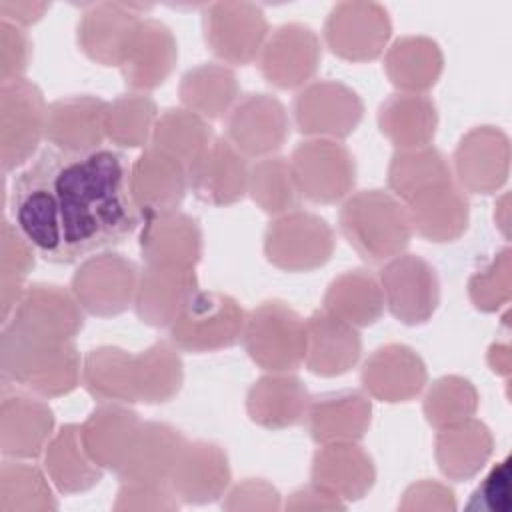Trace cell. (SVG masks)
Wrapping results in <instances>:
<instances>
[{"instance_id": "1", "label": "cell", "mask_w": 512, "mask_h": 512, "mask_svg": "<svg viewBox=\"0 0 512 512\" xmlns=\"http://www.w3.org/2000/svg\"><path fill=\"white\" fill-rule=\"evenodd\" d=\"M128 178L130 164L116 150L44 148L12 182L14 226L50 264H72L118 246L142 224Z\"/></svg>"}, {"instance_id": "2", "label": "cell", "mask_w": 512, "mask_h": 512, "mask_svg": "<svg viewBox=\"0 0 512 512\" xmlns=\"http://www.w3.org/2000/svg\"><path fill=\"white\" fill-rule=\"evenodd\" d=\"M82 368L72 340H44L10 324L2 330V380L42 396H62L78 386Z\"/></svg>"}, {"instance_id": "3", "label": "cell", "mask_w": 512, "mask_h": 512, "mask_svg": "<svg viewBox=\"0 0 512 512\" xmlns=\"http://www.w3.org/2000/svg\"><path fill=\"white\" fill-rule=\"evenodd\" d=\"M340 232L360 258L386 262L408 246L412 226L406 208L386 190H362L340 208Z\"/></svg>"}, {"instance_id": "4", "label": "cell", "mask_w": 512, "mask_h": 512, "mask_svg": "<svg viewBox=\"0 0 512 512\" xmlns=\"http://www.w3.org/2000/svg\"><path fill=\"white\" fill-rule=\"evenodd\" d=\"M248 356L264 370H296L306 356V320L280 300L262 302L254 308L242 328Z\"/></svg>"}, {"instance_id": "5", "label": "cell", "mask_w": 512, "mask_h": 512, "mask_svg": "<svg viewBox=\"0 0 512 512\" xmlns=\"http://www.w3.org/2000/svg\"><path fill=\"white\" fill-rule=\"evenodd\" d=\"M244 320L246 314L232 296L198 290L168 326L170 342L196 354L230 348L240 340Z\"/></svg>"}, {"instance_id": "6", "label": "cell", "mask_w": 512, "mask_h": 512, "mask_svg": "<svg viewBox=\"0 0 512 512\" xmlns=\"http://www.w3.org/2000/svg\"><path fill=\"white\" fill-rule=\"evenodd\" d=\"M334 244V232L328 222L308 210L280 214L264 234L268 262L288 272H308L326 264Z\"/></svg>"}, {"instance_id": "7", "label": "cell", "mask_w": 512, "mask_h": 512, "mask_svg": "<svg viewBox=\"0 0 512 512\" xmlns=\"http://www.w3.org/2000/svg\"><path fill=\"white\" fill-rule=\"evenodd\" d=\"M290 166L300 196L312 202H338L354 186V156L338 140L318 138L300 142L292 152Z\"/></svg>"}, {"instance_id": "8", "label": "cell", "mask_w": 512, "mask_h": 512, "mask_svg": "<svg viewBox=\"0 0 512 512\" xmlns=\"http://www.w3.org/2000/svg\"><path fill=\"white\" fill-rule=\"evenodd\" d=\"M384 304L402 324L416 326L430 320L440 300L436 270L416 254H398L380 268Z\"/></svg>"}, {"instance_id": "9", "label": "cell", "mask_w": 512, "mask_h": 512, "mask_svg": "<svg viewBox=\"0 0 512 512\" xmlns=\"http://www.w3.org/2000/svg\"><path fill=\"white\" fill-rule=\"evenodd\" d=\"M2 170L8 172L24 164L46 136L48 106L44 104L40 88L26 80L16 78L2 82Z\"/></svg>"}, {"instance_id": "10", "label": "cell", "mask_w": 512, "mask_h": 512, "mask_svg": "<svg viewBox=\"0 0 512 512\" xmlns=\"http://www.w3.org/2000/svg\"><path fill=\"white\" fill-rule=\"evenodd\" d=\"M140 270L122 254L104 252L86 258L72 276L70 288L82 310L94 316H116L134 302Z\"/></svg>"}, {"instance_id": "11", "label": "cell", "mask_w": 512, "mask_h": 512, "mask_svg": "<svg viewBox=\"0 0 512 512\" xmlns=\"http://www.w3.org/2000/svg\"><path fill=\"white\" fill-rule=\"evenodd\" d=\"M268 24L250 2H216L206 6L204 36L210 50L234 66L250 64L262 50Z\"/></svg>"}, {"instance_id": "12", "label": "cell", "mask_w": 512, "mask_h": 512, "mask_svg": "<svg viewBox=\"0 0 512 512\" xmlns=\"http://www.w3.org/2000/svg\"><path fill=\"white\" fill-rule=\"evenodd\" d=\"M290 132L284 104L270 94H246L230 110L226 140L244 158H266L274 154Z\"/></svg>"}, {"instance_id": "13", "label": "cell", "mask_w": 512, "mask_h": 512, "mask_svg": "<svg viewBox=\"0 0 512 512\" xmlns=\"http://www.w3.org/2000/svg\"><path fill=\"white\" fill-rule=\"evenodd\" d=\"M4 324L36 338L66 342L78 334L84 316L72 292L54 284H32L16 304L12 320Z\"/></svg>"}, {"instance_id": "14", "label": "cell", "mask_w": 512, "mask_h": 512, "mask_svg": "<svg viewBox=\"0 0 512 512\" xmlns=\"http://www.w3.org/2000/svg\"><path fill=\"white\" fill-rule=\"evenodd\" d=\"M130 194L142 220L178 210L188 188L186 166L174 156L148 146L130 164Z\"/></svg>"}, {"instance_id": "15", "label": "cell", "mask_w": 512, "mask_h": 512, "mask_svg": "<svg viewBox=\"0 0 512 512\" xmlns=\"http://www.w3.org/2000/svg\"><path fill=\"white\" fill-rule=\"evenodd\" d=\"M390 30L388 14L380 4L342 2L332 8L324 36L334 54L346 60H372L382 52Z\"/></svg>"}, {"instance_id": "16", "label": "cell", "mask_w": 512, "mask_h": 512, "mask_svg": "<svg viewBox=\"0 0 512 512\" xmlns=\"http://www.w3.org/2000/svg\"><path fill=\"white\" fill-rule=\"evenodd\" d=\"M186 438L170 424L140 422L114 468L124 484H168Z\"/></svg>"}, {"instance_id": "17", "label": "cell", "mask_w": 512, "mask_h": 512, "mask_svg": "<svg viewBox=\"0 0 512 512\" xmlns=\"http://www.w3.org/2000/svg\"><path fill=\"white\" fill-rule=\"evenodd\" d=\"M362 100L340 82H314L294 98V118L302 134L344 138L362 120Z\"/></svg>"}, {"instance_id": "18", "label": "cell", "mask_w": 512, "mask_h": 512, "mask_svg": "<svg viewBox=\"0 0 512 512\" xmlns=\"http://www.w3.org/2000/svg\"><path fill=\"white\" fill-rule=\"evenodd\" d=\"M186 172L192 194L210 206L234 204L248 192L246 158L226 138H214Z\"/></svg>"}, {"instance_id": "19", "label": "cell", "mask_w": 512, "mask_h": 512, "mask_svg": "<svg viewBox=\"0 0 512 512\" xmlns=\"http://www.w3.org/2000/svg\"><path fill=\"white\" fill-rule=\"evenodd\" d=\"M198 292L194 268L146 264L136 282L134 312L148 326H170Z\"/></svg>"}, {"instance_id": "20", "label": "cell", "mask_w": 512, "mask_h": 512, "mask_svg": "<svg viewBox=\"0 0 512 512\" xmlns=\"http://www.w3.org/2000/svg\"><path fill=\"white\" fill-rule=\"evenodd\" d=\"M106 108L108 102L92 94L54 100L48 106L46 138L66 154L96 152L106 138Z\"/></svg>"}, {"instance_id": "21", "label": "cell", "mask_w": 512, "mask_h": 512, "mask_svg": "<svg viewBox=\"0 0 512 512\" xmlns=\"http://www.w3.org/2000/svg\"><path fill=\"white\" fill-rule=\"evenodd\" d=\"M320 62V40L304 24H284L260 50V70L278 88H298L308 82Z\"/></svg>"}, {"instance_id": "22", "label": "cell", "mask_w": 512, "mask_h": 512, "mask_svg": "<svg viewBox=\"0 0 512 512\" xmlns=\"http://www.w3.org/2000/svg\"><path fill=\"white\" fill-rule=\"evenodd\" d=\"M140 4L102 2L92 4L78 22L80 50L100 66H118L124 60L132 34L142 20Z\"/></svg>"}, {"instance_id": "23", "label": "cell", "mask_w": 512, "mask_h": 512, "mask_svg": "<svg viewBox=\"0 0 512 512\" xmlns=\"http://www.w3.org/2000/svg\"><path fill=\"white\" fill-rule=\"evenodd\" d=\"M178 46L172 30L154 18L138 22L120 64L126 86L132 90H152L172 72Z\"/></svg>"}, {"instance_id": "24", "label": "cell", "mask_w": 512, "mask_h": 512, "mask_svg": "<svg viewBox=\"0 0 512 512\" xmlns=\"http://www.w3.org/2000/svg\"><path fill=\"white\" fill-rule=\"evenodd\" d=\"M508 160V138L494 126H478L470 130L454 152L460 184L476 194L494 192L504 184L508 176Z\"/></svg>"}, {"instance_id": "25", "label": "cell", "mask_w": 512, "mask_h": 512, "mask_svg": "<svg viewBox=\"0 0 512 512\" xmlns=\"http://www.w3.org/2000/svg\"><path fill=\"white\" fill-rule=\"evenodd\" d=\"M168 484L176 498L188 504H206L220 498L230 484L226 452L212 442H186Z\"/></svg>"}, {"instance_id": "26", "label": "cell", "mask_w": 512, "mask_h": 512, "mask_svg": "<svg viewBox=\"0 0 512 512\" xmlns=\"http://www.w3.org/2000/svg\"><path fill=\"white\" fill-rule=\"evenodd\" d=\"M54 416L46 402L24 392L2 388L0 446L4 456L36 458L44 452L52 434Z\"/></svg>"}, {"instance_id": "27", "label": "cell", "mask_w": 512, "mask_h": 512, "mask_svg": "<svg viewBox=\"0 0 512 512\" xmlns=\"http://www.w3.org/2000/svg\"><path fill=\"white\" fill-rule=\"evenodd\" d=\"M140 254L146 264L194 268L202 256V230L198 220L178 210L144 218Z\"/></svg>"}, {"instance_id": "28", "label": "cell", "mask_w": 512, "mask_h": 512, "mask_svg": "<svg viewBox=\"0 0 512 512\" xmlns=\"http://www.w3.org/2000/svg\"><path fill=\"white\" fill-rule=\"evenodd\" d=\"M360 352V334L346 320L328 310H316L306 320L304 362L310 372L318 376H340L358 362Z\"/></svg>"}, {"instance_id": "29", "label": "cell", "mask_w": 512, "mask_h": 512, "mask_svg": "<svg viewBox=\"0 0 512 512\" xmlns=\"http://www.w3.org/2000/svg\"><path fill=\"white\" fill-rule=\"evenodd\" d=\"M362 384L382 402H406L424 388L426 366L408 346L388 344L366 360Z\"/></svg>"}, {"instance_id": "30", "label": "cell", "mask_w": 512, "mask_h": 512, "mask_svg": "<svg viewBox=\"0 0 512 512\" xmlns=\"http://www.w3.org/2000/svg\"><path fill=\"white\" fill-rule=\"evenodd\" d=\"M372 458L354 442L322 444L312 460V484L340 500H358L374 484Z\"/></svg>"}, {"instance_id": "31", "label": "cell", "mask_w": 512, "mask_h": 512, "mask_svg": "<svg viewBox=\"0 0 512 512\" xmlns=\"http://www.w3.org/2000/svg\"><path fill=\"white\" fill-rule=\"evenodd\" d=\"M370 400L356 390L330 392L310 398L308 432L318 444L356 442L370 426Z\"/></svg>"}, {"instance_id": "32", "label": "cell", "mask_w": 512, "mask_h": 512, "mask_svg": "<svg viewBox=\"0 0 512 512\" xmlns=\"http://www.w3.org/2000/svg\"><path fill=\"white\" fill-rule=\"evenodd\" d=\"M406 204L412 230L430 242H450L466 230L468 200L454 182L428 188Z\"/></svg>"}, {"instance_id": "33", "label": "cell", "mask_w": 512, "mask_h": 512, "mask_svg": "<svg viewBox=\"0 0 512 512\" xmlns=\"http://www.w3.org/2000/svg\"><path fill=\"white\" fill-rule=\"evenodd\" d=\"M138 424V414L124 406V402H102L80 426V438L88 456L100 468L114 470L122 460Z\"/></svg>"}, {"instance_id": "34", "label": "cell", "mask_w": 512, "mask_h": 512, "mask_svg": "<svg viewBox=\"0 0 512 512\" xmlns=\"http://www.w3.org/2000/svg\"><path fill=\"white\" fill-rule=\"evenodd\" d=\"M308 402V392L296 376L270 374L254 382L246 408L256 424L278 430L298 424L306 416Z\"/></svg>"}, {"instance_id": "35", "label": "cell", "mask_w": 512, "mask_h": 512, "mask_svg": "<svg viewBox=\"0 0 512 512\" xmlns=\"http://www.w3.org/2000/svg\"><path fill=\"white\" fill-rule=\"evenodd\" d=\"M44 464L50 480L64 494L84 492L102 478V468L88 456L78 424H64L44 448Z\"/></svg>"}, {"instance_id": "36", "label": "cell", "mask_w": 512, "mask_h": 512, "mask_svg": "<svg viewBox=\"0 0 512 512\" xmlns=\"http://www.w3.org/2000/svg\"><path fill=\"white\" fill-rule=\"evenodd\" d=\"M492 454L490 430L468 418L460 424L440 428L436 436V460L440 470L452 480L472 478Z\"/></svg>"}, {"instance_id": "37", "label": "cell", "mask_w": 512, "mask_h": 512, "mask_svg": "<svg viewBox=\"0 0 512 512\" xmlns=\"http://www.w3.org/2000/svg\"><path fill=\"white\" fill-rule=\"evenodd\" d=\"M436 108L430 98L418 92L390 96L378 112V124L400 150L428 146L436 132Z\"/></svg>"}, {"instance_id": "38", "label": "cell", "mask_w": 512, "mask_h": 512, "mask_svg": "<svg viewBox=\"0 0 512 512\" xmlns=\"http://www.w3.org/2000/svg\"><path fill=\"white\" fill-rule=\"evenodd\" d=\"M324 310L352 326H370L384 310L382 286L368 270H348L330 282L324 294Z\"/></svg>"}, {"instance_id": "39", "label": "cell", "mask_w": 512, "mask_h": 512, "mask_svg": "<svg viewBox=\"0 0 512 512\" xmlns=\"http://www.w3.org/2000/svg\"><path fill=\"white\" fill-rule=\"evenodd\" d=\"M82 386L100 402H136L134 356L114 346L88 352L82 364Z\"/></svg>"}, {"instance_id": "40", "label": "cell", "mask_w": 512, "mask_h": 512, "mask_svg": "<svg viewBox=\"0 0 512 512\" xmlns=\"http://www.w3.org/2000/svg\"><path fill=\"white\" fill-rule=\"evenodd\" d=\"M182 378V360L172 342L158 340L134 356L136 402H168L178 394Z\"/></svg>"}, {"instance_id": "41", "label": "cell", "mask_w": 512, "mask_h": 512, "mask_svg": "<svg viewBox=\"0 0 512 512\" xmlns=\"http://www.w3.org/2000/svg\"><path fill=\"white\" fill-rule=\"evenodd\" d=\"M238 96V82L230 68L220 64H200L190 68L180 80V100L204 120H216L228 112Z\"/></svg>"}, {"instance_id": "42", "label": "cell", "mask_w": 512, "mask_h": 512, "mask_svg": "<svg viewBox=\"0 0 512 512\" xmlns=\"http://www.w3.org/2000/svg\"><path fill=\"white\" fill-rule=\"evenodd\" d=\"M212 140V130L202 116L188 108H168L154 124L150 146L174 156L188 168Z\"/></svg>"}, {"instance_id": "43", "label": "cell", "mask_w": 512, "mask_h": 512, "mask_svg": "<svg viewBox=\"0 0 512 512\" xmlns=\"http://www.w3.org/2000/svg\"><path fill=\"white\" fill-rule=\"evenodd\" d=\"M452 182L446 158L430 146L398 150L388 168V186L404 202L416 194Z\"/></svg>"}, {"instance_id": "44", "label": "cell", "mask_w": 512, "mask_h": 512, "mask_svg": "<svg viewBox=\"0 0 512 512\" xmlns=\"http://www.w3.org/2000/svg\"><path fill=\"white\" fill-rule=\"evenodd\" d=\"M386 72L392 84L402 90H426L442 72V52L428 38H402L394 42L386 56Z\"/></svg>"}, {"instance_id": "45", "label": "cell", "mask_w": 512, "mask_h": 512, "mask_svg": "<svg viewBox=\"0 0 512 512\" xmlns=\"http://www.w3.org/2000/svg\"><path fill=\"white\" fill-rule=\"evenodd\" d=\"M248 192L264 212L278 216L296 210L300 202L290 160L282 156H266L252 166Z\"/></svg>"}, {"instance_id": "46", "label": "cell", "mask_w": 512, "mask_h": 512, "mask_svg": "<svg viewBox=\"0 0 512 512\" xmlns=\"http://www.w3.org/2000/svg\"><path fill=\"white\" fill-rule=\"evenodd\" d=\"M156 120L158 110L150 96L140 92L122 94L108 102L106 138L126 148L144 146L152 138Z\"/></svg>"}, {"instance_id": "47", "label": "cell", "mask_w": 512, "mask_h": 512, "mask_svg": "<svg viewBox=\"0 0 512 512\" xmlns=\"http://www.w3.org/2000/svg\"><path fill=\"white\" fill-rule=\"evenodd\" d=\"M0 482V510H54L58 508L52 490L36 466L4 462Z\"/></svg>"}, {"instance_id": "48", "label": "cell", "mask_w": 512, "mask_h": 512, "mask_svg": "<svg viewBox=\"0 0 512 512\" xmlns=\"http://www.w3.org/2000/svg\"><path fill=\"white\" fill-rule=\"evenodd\" d=\"M478 396L474 386L458 376H446L434 382L424 400L426 420L440 428L460 424L476 412Z\"/></svg>"}, {"instance_id": "49", "label": "cell", "mask_w": 512, "mask_h": 512, "mask_svg": "<svg viewBox=\"0 0 512 512\" xmlns=\"http://www.w3.org/2000/svg\"><path fill=\"white\" fill-rule=\"evenodd\" d=\"M508 254L510 250L504 248L470 280V298L476 308L492 312L508 300Z\"/></svg>"}, {"instance_id": "50", "label": "cell", "mask_w": 512, "mask_h": 512, "mask_svg": "<svg viewBox=\"0 0 512 512\" xmlns=\"http://www.w3.org/2000/svg\"><path fill=\"white\" fill-rule=\"evenodd\" d=\"M468 512H510L512 490H510V458H504L492 466L478 488L472 492Z\"/></svg>"}, {"instance_id": "51", "label": "cell", "mask_w": 512, "mask_h": 512, "mask_svg": "<svg viewBox=\"0 0 512 512\" xmlns=\"http://www.w3.org/2000/svg\"><path fill=\"white\" fill-rule=\"evenodd\" d=\"M176 494L170 484H124L114 510H174Z\"/></svg>"}, {"instance_id": "52", "label": "cell", "mask_w": 512, "mask_h": 512, "mask_svg": "<svg viewBox=\"0 0 512 512\" xmlns=\"http://www.w3.org/2000/svg\"><path fill=\"white\" fill-rule=\"evenodd\" d=\"M2 30V82L22 78V72L28 66L30 44L26 34L6 20L0 24Z\"/></svg>"}, {"instance_id": "53", "label": "cell", "mask_w": 512, "mask_h": 512, "mask_svg": "<svg viewBox=\"0 0 512 512\" xmlns=\"http://www.w3.org/2000/svg\"><path fill=\"white\" fill-rule=\"evenodd\" d=\"M346 504L332 496L330 492L322 490L320 486L312 484L306 488H300L290 494V500L286 502V508L290 510H334V508H344Z\"/></svg>"}, {"instance_id": "54", "label": "cell", "mask_w": 512, "mask_h": 512, "mask_svg": "<svg viewBox=\"0 0 512 512\" xmlns=\"http://www.w3.org/2000/svg\"><path fill=\"white\" fill-rule=\"evenodd\" d=\"M48 8V4L44 2H0V14L4 16L2 20L6 22H14L16 26L18 24H32L36 20L42 18L44 10Z\"/></svg>"}]
</instances>
